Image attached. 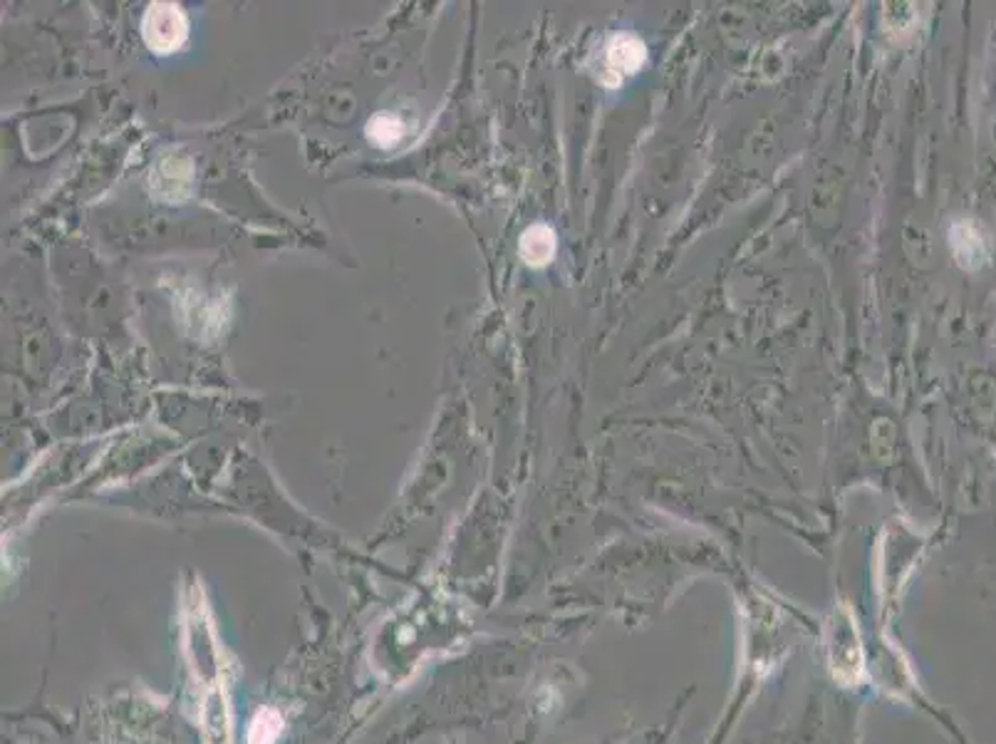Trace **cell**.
<instances>
[{
    "label": "cell",
    "mask_w": 996,
    "mask_h": 744,
    "mask_svg": "<svg viewBox=\"0 0 996 744\" xmlns=\"http://www.w3.org/2000/svg\"><path fill=\"white\" fill-rule=\"evenodd\" d=\"M184 653L188 667L198 677V683L208 687L218 685L222 680V651H218L212 618L202 593H194V601L188 603L186 625H184Z\"/></svg>",
    "instance_id": "obj_1"
},
{
    "label": "cell",
    "mask_w": 996,
    "mask_h": 744,
    "mask_svg": "<svg viewBox=\"0 0 996 744\" xmlns=\"http://www.w3.org/2000/svg\"><path fill=\"white\" fill-rule=\"evenodd\" d=\"M142 38L150 50L160 52V55H170V52L179 50L186 43L188 18L176 3L156 0L144 13Z\"/></svg>",
    "instance_id": "obj_2"
},
{
    "label": "cell",
    "mask_w": 996,
    "mask_h": 744,
    "mask_svg": "<svg viewBox=\"0 0 996 744\" xmlns=\"http://www.w3.org/2000/svg\"><path fill=\"white\" fill-rule=\"evenodd\" d=\"M194 170L192 162L184 160L179 154H170L160 160L152 172V186L154 192L164 202H182L192 192Z\"/></svg>",
    "instance_id": "obj_3"
},
{
    "label": "cell",
    "mask_w": 996,
    "mask_h": 744,
    "mask_svg": "<svg viewBox=\"0 0 996 744\" xmlns=\"http://www.w3.org/2000/svg\"><path fill=\"white\" fill-rule=\"evenodd\" d=\"M645 62V45L635 35H617L607 45V68L615 72V82L633 75Z\"/></svg>",
    "instance_id": "obj_4"
},
{
    "label": "cell",
    "mask_w": 996,
    "mask_h": 744,
    "mask_svg": "<svg viewBox=\"0 0 996 744\" xmlns=\"http://www.w3.org/2000/svg\"><path fill=\"white\" fill-rule=\"evenodd\" d=\"M518 251H521V258L526 261L528 266H533V268L545 266L555 254L553 228L545 224L528 226L518 241Z\"/></svg>",
    "instance_id": "obj_5"
},
{
    "label": "cell",
    "mask_w": 996,
    "mask_h": 744,
    "mask_svg": "<svg viewBox=\"0 0 996 744\" xmlns=\"http://www.w3.org/2000/svg\"><path fill=\"white\" fill-rule=\"evenodd\" d=\"M204 737L208 744H228V712L224 695L214 690L204 705Z\"/></svg>",
    "instance_id": "obj_6"
},
{
    "label": "cell",
    "mask_w": 996,
    "mask_h": 744,
    "mask_svg": "<svg viewBox=\"0 0 996 744\" xmlns=\"http://www.w3.org/2000/svg\"><path fill=\"white\" fill-rule=\"evenodd\" d=\"M367 137L374 142L380 150H392V146L404 137V122L397 114H374L367 122Z\"/></svg>",
    "instance_id": "obj_7"
},
{
    "label": "cell",
    "mask_w": 996,
    "mask_h": 744,
    "mask_svg": "<svg viewBox=\"0 0 996 744\" xmlns=\"http://www.w3.org/2000/svg\"><path fill=\"white\" fill-rule=\"evenodd\" d=\"M283 730V720L276 710H260L250 722L248 744H273Z\"/></svg>",
    "instance_id": "obj_8"
}]
</instances>
